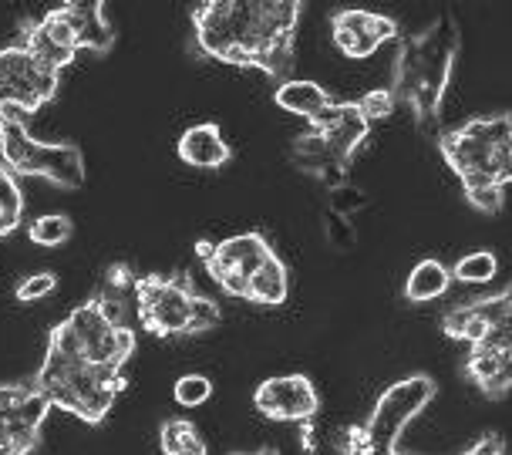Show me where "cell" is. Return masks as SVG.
Returning <instances> with one entry per match:
<instances>
[{
    "label": "cell",
    "mask_w": 512,
    "mask_h": 455,
    "mask_svg": "<svg viewBox=\"0 0 512 455\" xmlns=\"http://www.w3.org/2000/svg\"><path fill=\"white\" fill-rule=\"evenodd\" d=\"M196 51L233 68H256L287 81L294 68L300 0H203L192 4Z\"/></svg>",
    "instance_id": "6da1fadb"
},
{
    "label": "cell",
    "mask_w": 512,
    "mask_h": 455,
    "mask_svg": "<svg viewBox=\"0 0 512 455\" xmlns=\"http://www.w3.org/2000/svg\"><path fill=\"white\" fill-rule=\"evenodd\" d=\"M462 54V27L452 11H442L432 24L411 38H398L395 75H391V98L411 112L415 129L425 139H438L442 129V105L452 85L455 65Z\"/></svg>",
    "instance_id": "7a4b0ae2"
},
{
    "label": "cell",
    "mask_w": 512,
    "mask_h": 455,
    "mask_svg": "<svg viewBox=\"0 0 512 455\" xmlns=\"http://www.w3.org/2000/svg\"><path fill=\"white\" fill-rule=\"evenodd\" d=\"M448 169L462 179L465 199L479 213H499L512 179V118L482 115L435 139Z\"/></svg>",
    "instance_id": "3957f363"
},
{
    "label": "cell",
    "mask_w": 512,
    "mask_h": 455,
    "mask_svg": "<svg viewBox=\"0 0 512 455\" xmlns=\"http://www.w3.org/2000/svg\"><path fill=\"white\" fill-rule=\"evenodd\" d=\"M31 385L48 398L51 408H61L85 425H102L118 395L128 388V378L91 364L61 331V324H54L48 334V354Z\"/></svg>",
    "instance_id": "277c9868"
},
{
    "label": "cell",
    "mask_w": 512,
    "mask_h": 455,
    "mask_svg": "<svg viewBox=\"0 0 512 455\" xmlns=\"http://www.w3.org/2000/svg\"><path fill=\"white\" fill-rule=\"evenodd\" d=\"M435 391H438L435 378L428 375H408L395 381L374 402L368 422L351 425L344 432L341 455H398L401 432L432 405ZM465 455H506V442H502V435H486V439L472 445Z\"/></svg>",
    "instance_id": "5b68a950"
},
{
    "label": "cell",
    "mask_w": 512,
    "mask_h": 455,
    "mask_svg": "<svg viewBox=\"0 0 512 455\" xmlns=\"http://www.w3.org/2000/svg\"><path fill=\"white\" fill-rule=\"evenodd\" d=\"M368 135L371 122L361 115L358 102H337L334 98L317 118H310L307 132L297 135L290 156H294L300 172L334 189L351 179L347 169H351V159L361 152V145L368 142Z\"/></svg>",
    "instance_id": "8992f818"
},
{
    "label": "cell",
    "mask_w": 512,
    "mask_h": 455,
    "mask_svg": "<svg viewBox=\"0 0 512 455\" xmlns=\"http://www.w3.org/2000/svg\"><path fill=\"white\" fill-rule=\"evenodd\" d=\"M139 327L155 338H189L206 334L223 321V307L192 284L186 273H149L135 280Z\"/></svg>",
    "instance_id": "52a82bcc"
},
{
    "label": "cell",
    "mask_w": 512,
    "mask_h": 455,
    "mask_svg": "<svg viewBox=\"0 0 512 455\" xmlns=\"http://www.w3.org/2000/svg\"><path fill=\"white\" fill-rule=\"evenodd\" d=\"M0 162L17 179H48L61 189H81L88 179L85 152L75 142H38L14 115H0Z\"/></svg>",
    "instance_id": "ba28073f"
},
{
    "label": "cell",
    "mask_w": 512,
    "mask_h": 455,
    "mask_svg": "<svg viewBox=\"0 0 512 455\" xmlns=\"http://www.w3.org/2000/svg\"><path fill=\"white\" fill-rule=\"evenodd\" d=\"M61 91V71L48 68L21 41L0 48V115L27 118L51 105Z\"/></svg>",
    "instance_id": "9c48e42d"
},
{
    "label": "cell",
    "mask_w": 512,
    "mask_h": 455,
    "mask_svg": "<svg viewBox=\"0 0 512 455\" xmlns=\"http://www.w3.org/2000/svg\"><path fill=\"white\" fill-rule=\"evenodd\" d=\"M196 257L203 260L206 273L216 280L223 294L246 300V287H250L253 273L263 267V260L273 257V247L263 233H236L219 243L199 240Z\"/></svg>",
    "instance_id": "30bf717a"
},
{
    "label": "cell",
    "mask_w": 512,
    "mask_h": 455,
    "mask_svg": "<svg viewBox=\"0 0 512 455\" xmlns=\"http://www.w3.org/2000/svg\"><path fill=\"white\" fill-rule=\"evenodd\" d=\"M61 331L68 334L71 344H75L91 364H98V368H105V371H118V375H125V364L135 354V344H139L135 331L108 324L91 300L78 304L75 311L64 317Z\"/></svg>",
    "instance_id": "8fae6325"
},
{
    "label": "cell",
    "mask_w": 512,
    "mask_h": 455,
    "mask_svg": "<svg viewBox=\"0 0 512 455\" xmlns=\"http://www.w3.org/2000/svg\"><path fill=\"white\" fill-rule=\"evenodd\" d=\"M51 412L34 385H0V455H31Z\"/></svg>",
    "instance_id": "7c38bea8"
},
{
    "label": "cell",
    "mask_w": 512,
    "mask_h": 455,
    "mask_svg": "<svg viewBox=\"0 0 512 455\" xmlns=\"http://www.w3.org/2000/svg\"><path fill=\"white\" fill-rule=\"evenodd\" d=\"M253 408L270 422H287L304 429V449H314V422L320 395L307 375H277L253 391Z\"/></svg>",
    "instance_id": "4fadbf2b"
},
{
    "label": "cell",
    "mask_w": 512,
    "mask_h": 455,
    "mask_svg": "<svg viewBox=\"0 0 512 455\" xmlns=\"http://www.w3.org/2000/svg\"><path fill=\"white\" fill-rule=\"evenodd\" d=\"M331 38L337 44V51L344 58H371L381 44L398 41V21L388 14H374V11H361V7H347V11H337L331 17Z\"/></svg>",
    "instance_id": "5bb4252c"
},
{
    "label": "cell",
    "mask_w": 512,
    "mask_h": 455,
    "mask_svg": "<svg viewBox=\"0 0 512 455\" xmlns=\"http://www.w3.org/2000/svg\"><path fill=\"white\" fill-rule=\"evenodd\" d=\"M465 378L489 398L509 395V388H512V331H509V324L499 327V331H492L489 338L472 344L469 358H465Z\"/></svg>",
    "instance_id": "9a60e30c"
},
{
    "label": "cell",
    "mask_w": 512,
    "mask_h": 455,
    "mask_svg": "<svg viewBox=\"0 0 512 455\" xmlns=\"http://www.w3.org/2000/svg\"><path fill=\"white\" fill-rule=\"evenodd\" d=\"M509 317H512V290L502 287L496 297H479L455 307V311H448L442 317V331L452 341L475 344L489 338L492 331H499V327H506Z\"/></svg>",
    "instance_id": "2e32d148"
},
{
    "label": "cell",
    "mask_w": 512,
    "mask_h": 455,
    "mask_svg": "<svg viewBox=\"0 0 512 455\" xmlns=\"http://www.w3.org/2000/svg\"><path fill=\"white\" fill-rule=\"evenodd\" d=\"M21 44L31 54H38L44 65L54 68V71H64L68 65H75V58L81 54L78 44H75V31H71L61 4L51 7V11L44 17H38V21H27L24 34H21Z\"/></svg>",
    "instance_id": "e0dca14e"
},
{
    "label": "cell",
    "mask_w": 512,
    "mask_h": 455,
    "mask_svg": "<svg viewBox=\"0 0 512 455\" xmlns=\"http://www.w3.org/2000/svg\"><path fill=\"white\" fill-rule=\"evenodd\" d=\"M135 280H139V273L128 267V263H112V267L105 270L98 290L88 297L108 324L125 327V331H139V297H135Z\"/></svg>",
    "instance_id": "ac0fdd59"
},
{
    "label": "cell",
    "mask_w": 512,
    "mask_h": 455,
    "mask_svg": "<svg viewBox=\"0 0 512 455\" xmlns=\"http://www.w3.org/2000/svg\"><path fill=\"white\" fill-rule=\"evenodd\" d=\"M364 206H368V196H364L351 179L341 182V186H334V189H327L324 230H327V240H331L337 250H351L354 243H358L354 220H358V213Z\"/></svg>",
    "instance_id": "d6986e66"
},
{
    "label": "cell",
    "mask_w": 512,
    "mask_h": 455,
    "mask_svg": "<svg viewBox=\"0 0 512 455\" xmlns=\"http://www.w3.org/2000/svg\"><path fill=\"white\" fill-rule=\"evenodd\" d=\"M64 17H68L71 31H75V44L78 51H95V54H108L115 44V31L108 24L105 4L102 0H91V4H81V0H68L61 4Z\"/></svg>",
    "instance_id": "ffe728a7"
},
{
    "label": "cell",
    "mask_w": 512,
    "mask_h": 455,
    "mask_svg": "<svg viewBox=\"0 0 512 455\" xmlns=\"http://www.w3.org/2000/svg\"><path fill=\"white\" fill-rule=\"evenodd\" d=\"M179 159L192 169H223L233 159V149L216 122H203L179 135Z\"/></svg>",
    "instance_id": "44dd1931"
},
{
    "label": "cell",
    "mask_w": 512,
    "mask_h": 455,
    "mask_svg": "<svg viewBox=\"0 0 512 455\" xmlns=\"http://www.w3.org/2000/svg\"><path fill=\"white\" fill-rule=\"evenodd\" d=\"M331 102H334L331 91H327L324 85H317V81H307V78H287L273 88V105L283 108V112H290V115L307 118V122L310 118H317Z\"/></svg>",
    "instance_id": "7402d4cb"
},
{
    "label": "cell",
    "mask_w": 512,
    "mask_h": 455,
    "mask_svg": "<svg viewBox=\"0 0 512 455\" xmlns=\"http://www.w3.org/2000/svg\"><path fill=\"white\" fill-rule=\"evenodd\" d=\"M287 294H290V273H287V263H283L277 253L263 260V267L253 273L250 287H246V304H256V307H280L287 304Z\"/></svg>",
    "instance_id": "603a6c76"
},
{
    "label": "cell",
    "mask_w": 512,
    "mask_h": 455,
    "mask_svg": "<svg viewBox=\"0 0 512 455\" xmlns=\"http://www.w3.org/2000/svg\"><path fill=\"white\" fill-rule=\"evenodd\" d=\"M448 284H452V273H448L442 260H435V257L418 260L415 270H411L405 280V297H408V304H432V300L445 297Z\"/></svg>",
    "instance_id": "cb8c5ba5"
},
{
    "label": "cell",
    "mask_w": 512,
    "mask_h": 455,
    "mask_svg": "<svg viewBox=\"0 0 512 455\" xmlns=\"http://www.w3.org/2000/svg\"><path fill=\"white\" fill-rule=\"evenodd\" d=\"M159 449L162 455H209V445L203 432L189 418H166L159 429Z\"/></svg>",
    "instance_id": "d4e9b609"
},
{
    "label": "cell",
    "mask_w": 512,
    "mask_h": 455,
    "mask_svg": "<svg viewBox=\"0 0 512 455\" xmlns=\"http://www.w3.org/2000/svg\"><path fill=\"white\" fill-rule=\"evenodd\" d=\"M24 223V193L11 169L0 162V240Z\"/></svg>",
    "instance_id": "484cf974"
},
{
    "label": "cell",
    "mask_w": 512,
    "mask_h": 455,
    "mask_svg": "<svg viewBox=\"0 0 512 455\" xmlns=\"http://www.w3.org/2000/svg\"><path fill=\"white\" fill-rule=\"evenodd\" d=\"M71 233H75V226L64 213H48V216H38V220H31L27 226V240L34 243V247H61V243L71 240Z\"/></svg>",
    "instance_id": "4316f807"
},
{
    "label": "cell",
    "mask_w": 512,
    "mask_h": 455,
    "mask_svg": "<svg viewBox=\"0 0 512 455\" xmlns=\"http://www.w3.org/2000/svg\"><path fill=\"white\" fill-rule=\"evenodd\" d=\"M496 270H499L496 253L475 250V253H465L448 273H452V280H459V284H489V280L496 277Z\"/></svg>",
    "instance_id": "83f0119b"
},
{
    "label": "cell",
    "mask_w": 512,
    "mask_h": 455,
    "mask_svg": "<svg viewBox=\"0 0 512 455\" xmlns=\"http://www.w3.org/2000/svg\"><path fill=\"white\" fill-rule=\"evenodd\" d=\"M172 398H176L182 408H199L213 398V381L206 375H182L176 385H172Z\"/></svg>",
    "instance_id": "f1b7e54d"
},
{
    "label": "cell",
    "mask_w": 512,
    "mask_h": 455,
    "mask_svg": "<svg viewBox=\"0 0 512 455\" xmlns=\"http://www.w3.org/2000/svg\"><path fill=\"white\" fill-rule=\"evenodd\" d=\"M54 290H58V277H54L51 270H41V273H31V277H24L21 284L14 287V297L21 300V304H38V300L51 297Z\"/></svg>",
    "instance_id": "f546056e"
},
{
    "label": "cell",
    "mask_w": 512,
    "mask_h": 455,
    "mask_svg": "<svg viewBox=\"0 0 512 455\" xmlns=\"http://www.w3.org/2000/svg\"><path fill=\"white\" fill-rule=\"evenodd\" d=\"M358 108H361V115L368 118V122H381V118L395 115L398 105H395V98H391L388 88H374L364 98H358Z\"/></svg>",
    "instance_id": "4dcf8cb0"
},
{
    "label": "cell",
    "mask_w": 512,
    "mask_h": 455,
    "mask_svg": "<svg viewBox=\"0 0 512 455\" xmlns=\"http://www.w3.org/2000/svg\"><path fill=\"white\" fill-rule=\"evenodd\" d=\"M233 455H277L273 449H256V452H233Z\"/></svg>",
    "instance_id": "1f68e13d"
}]
</instances>
